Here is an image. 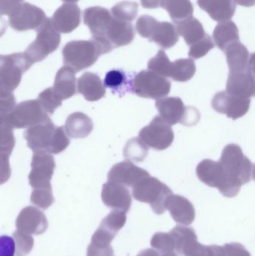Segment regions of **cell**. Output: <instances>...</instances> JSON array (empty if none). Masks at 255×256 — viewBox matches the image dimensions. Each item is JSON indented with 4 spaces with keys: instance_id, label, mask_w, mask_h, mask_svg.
Masks as SVG:
<instances>
[{
    "instance_id": "1",
    "label": "cell",
    "mask_w": 255,
    "mask_h": 256,
    "mask_svg": "<svg viewBox=\"0 0 255 256\" xmlns=\"http://www.w3.org/2000/svg\"><path fill=\"white\" fill-rule=\"evenodd\" d=\"M24 137L34 153L57 154L64 152L70 142L64 128L56 127L49 118L28 128Z\"/></svg>"
},
{
    "instance_id": "2",
    "label": "cell",
    "mask_w": 255,
    "mask_h": 256,
    "mask_svg": "<svg viewBox=\"0 0 255 256\" xmlns=\"http://www.w3.org/2000/svg\"><path fill=\"white\" fill-rule=\"evenodd\" d=\"M196 174L201 182L211 188H216L224 196L232 198L241 190V184L228 174L220 162L206 159L196 168Z\"/></svg>"
},
{
    "instance_id": "3",
    "label": "cell",
    "mask_w": 255,
    "mask_h": 256,
    "mask_svg": "<svg viewBox=\"0 0 255 256\" xmlns=\"http://www.w3.org/2000/svg\"><path fill=\"white\" fill-rule=\"evenodd\" d=\"M31 66L23 52L0 55V98L14 96L13 92Z\"/></svg>"
},
{
    "instance_id": "4",
    "label": "cell",
    "mask_w": 255,
    "mask_h": 256,
    "mask_svg": "<svg viewBox=\"0 0 255 256\" xmlns=\"http://www.w3.org/2000/svg\"><path fill=\"white\" fill-rule=\"evenodd\" d=\"M136 31L142 38L155 42L165 50L172 48L179 40L175 25L169 22H158L149 15H143L138 19Z\"/></svg>"
},
{
    "instance_id": "5",
    "label": "cell",
    "mask_w": 255,
    "mask_h": 256,
    "mask_svg": "<svg viewBox=\"0 0 255 256\" xmlns=\"http://www.w3.org/2000/svg\"><path fill=\"white\" fill-rule=\"evenodd\" d=\"M172 191L167 185L157 178L151 176L142 178L133 186V198L141 202L148 203L154 213L158 215L164 214V202Z\"/></svg>"
},
{
    "instance_id": "6",
    "label": "cell",
    "mask_w": 255,
    "mask_h": 256,
    "mask_svg": "<svg viewBox=\"0 0 255 256\" xmlns=\"http://www.w3.org/2000/svg\"><path fill=\"white\" fill-rule=\"evenodd\" d=\"M102 55L95 42L90 40H73L63 48V62L75 73L92 66Z\"/></svg>"
},
{
    "instance_id": "7",
    "label": "cell",
    "mask_w": 255,
    "mask_h": 256,
    "mask_svg": "<svg viewBox=\"0 0 255 256\" xmlns=\"http://www.w3.org/2000/svg\"><path fill=\"white\" fill-rule=\"evenodd\" d=\"M219 162L229 176L238 180L241 185L255 179V165L244 155L240 146L229 144L224 148Z\"/></svg>"
},
{
    "instance_id": "8",
    "label": "cell",
    "mask_w": 255,
    "mask_h": 256,
    "mask_svg": "<svg viewBox=\"0 0 255 256\" xmlns=\"http://www.w3.org/2000/svg\"><path fill=\"white\" fill-rule=\"evenodd\" d=\"M175 242V250L184 256H225L223 246L217 245L205 246L197 240L194 230L177 226L170 232Z\"/></svg>"
},
{
    "instance_id": "9",
    "label": "cell",
    "mask_w": 255,
    "mask_h": 256,
    "mask_svg": "<svg viewBox=\"0 0 255 256\" xmlns=\"http://www.w3.org/2000/svg\"><path fill=\"white\" fill-rule=\"evenodd\" d=\"M37 32L35 40L23 52L31 64L41 62L56 50L61 42V36L55 30L49 18H46Z\"/></svg>"
},
{
    "instance_id": "10",
    "label": "cell",
    "mask_w": 255,
    "mask_h": 256,
    "mask_svg": "<svg viewBox=\"0 0 255 256\" xmlns=\"http://www.w3.org/2000/svg\"><path fill=\"white\" fill-rule=\"evenodd\" d=\"M112 18V14L108 9L100 6L88 8L83 12L84 24L89 28L92 34L91 40L97 44L103 55L113 50L106 38V32Z\"/></svg>"
},
{
    "instance_id": "11",
    "label": "cell",
    "mask_w": 255,
    "mask_h": 256,
    "mask_svg": "<svg viewBox=\"0 0 255 256\" xmlns=\"http://www.w3.org/2000/svg\"><path fill=\"white\" fill-rule=\"evenodd\" d=\"M132 86L133 92L139 97L158 100L169 94L172 85L164 76L144 70L135 76Z\"/></svg>"
},
{
    "instance_id": "12",
    "label": "cell",
    "mask_w": 255,
    "mask_h": 256,
    "mask_svg": "<svg viewBox=\"0 0 255 256\" xmlns=\"http://www.w3.org/2000/svg\"><path fill=\"white\" fill-rule=\"evenodd\" d=\"M175 138L173 130L160 116H156L149 126L142 128L139 132V138L147 146L157 150L167 149Z\"/></svg>"
},
{
    "instance_id": "13",
    "label": "cell",
    "mask_w": 255,
    "mask_h": 256,
    "mask_svg": "<svg viewBox=\"0 0 255 256\" xmlns=\"http://www.w3.org/2000/svg\"><path fill=\"white\" fill-rule=\"evenodd\" d=\"M44 12L28 2L21 3L9 15V24L16 31H37L46 19Z\"/></svg>"
},
{
    "instance_id": "14",
    "label": "cell",
    "mask_w": 255,
    "mask_h": 256,
    "mask_svg": "<svg viewBox=\"0 0 255 256\" xmlns=\"http://www.w3.org/2000/svg\"><path fill=\"white\" fill-rule=\"evenodd\" d=\"M13 129H22L35 126L49 118L37 100L21 102L8 114Z\"/></svg>"
},
{
    "instance_id": "15",
    "label": "cell",
    "mask_w": 255,
    "mask_h": 256,
    "mask_svg": "<svg viewBox=\"0 0 255 256\" xmlns=\"http://www.w3.org/2000/svg\"><path fill=\"white\" fill-rule=\"evenodd\" d=\"M31 167L28 180L33 189L52 188L50 180L55 168L52 155L48 153H34Z\"/></svg>"
},
{
    "instance_id": "16",
    "label": "cell",
    "mask_w": 255,
    "mask_h": 256,
    "mask_svg": "<svg viewBox=\"0 0 255 256\" xmlns=\"http://www.w3.org/2000/svg\"><path fill=\"white\" fill-rule=\"evenodd\" d=\"M250 104V99L240 98L223 91L214 96L212 108L219 114H225L229 118L237 120L248 112Z\"/></svg>"
},
{
    "instance_id": "17",
    "label": "cell",
    "mask_w": 255,
    "mask_h": 256,
    "mask_svg": "<svg viewBox=\"0 0 255 256\" xmlns=\"http://www.w3.org/2000/svg\"><path fill=\"white\" fill-rule=\"evenodd\" d=\"M230 73L250 72L255 73V55H250L247 46L238 42L230 44L224 50Z\"/></svg>"
},
{
    "instance_id": "18",
    "label": "cell",
    "mask_w": 255,
    "mask_h": 256,
    "mask_svg": "<svg viewBox=\"0 0 255 256\" xmlns=\"http://www.w3.org/2000/svg\"><path fill=\"white\" fill-rule=\"evenodd\" d=\"M18 231L28 234L39 236L48 228V221L43 212L32 206L24 208L16 220Z\"/></svg>"
},
{
    "instance_id": "19",
    "label": "cell",
    "mask_w": 255,
    "mask_h": 256,
    "mask_svg": "<svg viewBox=\"0 0 255 256\" xmlns=\"http://www.w3.org/2000/svg\"><path fill=\"white\" fill-rule=\"evenodd\" d=\"M101 198L105 206L114 210L127 213L132 204L130 191L125 186L108 182L104 184L102 190Z\"/></svg>"
},
{
    "instance_id": "20",
    "label": "cell",
    "mask_w": 255,
    "mask_h": 256,
    "mask_svg": "<svg viewBox=\"0 0 255 256\" xmlns=\"http://www.w3.org/2000/svg\"><path fill=\"white\" fill-rule=\"evenodd\" d=\"M50 20L58 32H72L80 24V8L74 3H66L55 10Z\"/></svg>"
},
{
    "instance_id": "21",
    "label": "cell",
    "mask_w": 255,
    "mask_h": 256,
    "mask_svg": "<svg viewBox=\"0 0 255 256\" xmlns=\"http://www.w3.org/2000/svg\"><path fill=\"white\" fill-rule=\"evenodd\" d=\"M164 208L170 212L175 222L184 226L191 225L196 218L194 206L182 196L173 194L168 196L165 200Z\"/></svg>"
},
{
    "instance_id": "22",
    "label": "cell",
    "mask_w": 255,
    "mask_h": 256,
    "mask_svg": "<svg viewBox=\"0 0 255 256\" xmlns=\"http://www.w3.org/2000/svg\"><path fill=\"white\" fill-rule=\"evenodd\" d=\"M148 176L149 173L144 168L136 166L130 161H123L111 168L108 173V182L133 186L138 180Z\"/></svg>"
},
{
    "instance_id": "23",
    "label": "cell",
    "mask_w": 255,
    "mask_h": 256,
    "mask_svg": "<svg viewBox=\"0 0 255 256\" xmlns=\"http://www.w3.org/2000/svg\"><path fill=\"white\" fill-rule=\"evenodd\" d=\"M255 73L250 72L229 74L226 92L240 98L250 99L255 92Z\"/></svg>"
},
{
    "instance_id": "24",
    "label": "cell",
    "mask_w": 255,
    "mask_h": 256,
    "mask_svg": "<svg viewBox=\"0 0 255 256\" xmlns=\"http://www.w3.org/2000/svg\"><path fill=\"white\" fill-rule=\"evenodd\" d=\"M156 108L160 117L169 126L178 123L183 124L187 106L180 98L171 97L161 98L156 102Z\"/></svg>"
},
{
    "instance_id": "25",
    "label": "cell",
    "mask_w": 255,
    "mask_h": 256,
    "mask_svg": "<svg viewBox=\"0 0 255 256\" xmlns=\"http://www.w3.org/2000/svg\"><path fill=\"white\" fill-rule=\"evenodd\" d=\"M106 38L113 49L127 46L132 43L134 39V27L131 22L119 20L112 18L106 32Z\"/></svg>"
},
{
    "instance_id": "26",
    "label": "cell",
    "mask_w": 255,
    "mask_h": 256,
    "mask_svg": "<svg viewBox=\"0 0 255 256\" xmlns=\"http://www.w3.org/2000/svg\"><path fill=\"white\" fill-rule=\"evenodd\" d=\"M198 6L217 22L229 20L236 12L234 0H198Z\"/></svg>"
},
{
    "instance_id": "27",
    "label": "cell",
    "mask_w": 255,
    "mask_h": 256,
    "mask_svg": "<svg viewBox=\"0 0 255 256\" xmlns=\"http://www.w3.org/2000/svg\"><path fill=\"white\" fill-rule=\"evenodd\" d=\"M78 92L88 102H97L103 98L106 88L98 75L91 72L83 74L77 80Z\"/></svg>"
},
{
    "instance_id": "28",
    "label": "cell",
    "mask_w": 255,
    "mask_h": 256,
    "mask_svg": "<svg viewBox=\"0 0 255 256\" xmlns=\"http://www.w3.org/2000/svg\"><path fill=\"white\" fill-rule=\"evenodd\" d=\"M76 82L74 70L65 66L57 72L52 88L61 100H66L76 94Z\"/></svg>"
},
{
    "instance_id": "29",
    "label": "cell",
    "mask_w": 255,
    "mask_h": 256,
    "mask_svg": "<svg viewBox=\"0 0 255 256\" xmlns=\"http://www.w3.org/2000/svg\"><path fill=\"white\" fill-rule=\"evenodd\" d=\"M92 120L82 112H74L69 116L64 124L66 134L70 138H83L93 130Z\"/></svg>"
},
{
    "instance_id": "30",
    "label": "cell",
    "mask_w": 255,
    "mask_h": 256,
    "mask_svg": "<svg viewBox=\"0 0 255 256\" xmlns=\"http://www.w3.org/2000/svg\"><path fill=\"white\" fill-rule=\"evenodd\" d=\"M213 37L216 45L224 52L230 44L240 40L239 30L233 21H223L214 28Z\"/></svg>"
},
{
    "instance_id": "31",
    "label": "cell",
    "mask_w": 255,
    "mask_h": 256,
    "mask_svg": "<svg viewBox=\"0 0 255 256\" xmlns=\"http://www.w3.org/2000/svg\"><path fill=\"white\" fill-rule=\"evenodd\" d=\"M160 7L167 10L175 24L191 18L194 12L190 0H161Z\"/></svg>"
},
{
    "instance_id": "32",
    "label": "cell",
    "mask_w": 255,
    "mask_h": 256,
    "mask_svg": "<svg viewBox=\"0 0 255 256\" xmlns=\"http://www.w3.org/2000/svg\"><path fill=\"white\" fill-rule=\"evenodd\" d=\"M176 25L178 34L184 38L186 43L190 46L202 40L206 34L203 26L194 16H191Z\"/></svg>"
},
{
    "instance_id": "33",
    "label": "cell",
    "mask_w": 255,
    "mask_h": 256,
    "mask_svg": "<svg viewBox=\"0 0 255 256\" xmlns=\"http://www.w3.org/2000/svg\"><path fill=\"white\" fill-rule=\"evenodd\" d=\"M14 146L13 128L8 114H0V154L10 156Z\"/></svg>"
},
{
    "instance_id": "34",
    "label": "cell",
    "mask_w": 255,
    "mask_h": 256,
    "mask_svg": "<svg viewBox=\"0 0 255 256\" xmlns=\"http://www.w3.org/2000/svg\"><path fill=\"white\" fill-rule=\"evenodd\" d=\"M196 66L191 58H180L171 64L169 78L177 82H187L194 76Z\"/></svg>"
},
{
    "instance_id": "35",
    "label": "cell",
    "mask_w": 255,
    "mask_h": 256,
    "mask_svg": "<svg viewBox=\"0 0 255 256\" xmlns=\"http://www.w3.org/2000/svg\"><path fill=\"white\" fill-rule=\"evenodd\" d=\"M126 221L127 216L124 212L114 210L102 220L97 230L108 237L114 239L118 232L124 226Z\"/></svg>"
},
{
    "instance_id": "36",
    "label": "cell",
    "mask_w": 255,
    "mask_h": 256,
    "mask_svg": "<svg viewBox=\"0 0 255 256\" xmlns=\"http://www.w3.org/2000/svg\"><path fill=\"white\" fill-rule=\"evenodd\" d=\"M147 146L139 138H132L129 140L124 148V156L130 162H142L148 154Z\"/></svg>"
},
{
    "instance_id": "37",
    "label": "cell",
    "mask_w": 255,
    "mask_h": 256,
    "mask_svg": "<svg viewBox=\"0 0 255 256\" xmlns=\"http://www.w3.org/2000/svg\"><path fill=\"white\" fill-rule=\"evenodd\" d=\"M139 4L136 2L123 1L111 9V14L115 19L131 22L138 14Z\"/></svg>"
},
{
    "instance_id": "38",
    "label": "cell",
    "mask_w": 255,
    "mask_h": 256,
    "mask_svg": "<svg viewBox=\"0 0 255 256\" xmlns=\"http://www.w3.org/2000/svg\"><path fill=\"white\" fill-rule=\"evenodd\" d=\"M37 102L48 116L52 115L55 110L62 104V100L54 91L53 88H46L40 92Z\"/></svg>"
},
{
    "instance_id": "39",
    "label": "cell",
    "mask_w": 255,
    "mask_h": 256,
    "mask_svg": "<svg viewBox=\"0 0 255 256\" xmlns=\"http://www.w3.org/2000/svg\"><path fill=\"white\" fill-rule=\"evenodd\" d=\"M151 245L157 252H160L162 255L174 252L175 250V239L170 232H157L153 236Z\"/></svg>"
},
{
    "instance_id": "40",
    "label": "cell",
    "mask_w": 255,
    "mask_h": 256,
    "mask_svg": "<svg viewBox=\"0 0 255 256\" xmlns=\"http://www.w3.org/2000/svg\"><path fill=\"white\" fill-rule=\"evenodd\" d=\"M170 60L163 50H159L157 56L148 62V68L150 70L164 78H169L171 68Z\"/></svg>"
},
{
    "instance_id": "41",
    "label": "cell",
    "mask_w": 255,
    "mask_h": 256,
    "mask_svg": "<svg viewBox=\"0 0 255 256\" xmlns=\"http://www.w3.org/2000/svg\"><path fill=\"white\" fill-rule=\"evenodd\" d=\"M16 256H25L30 254L34 246V239L31 234L22 232L17 230L13 233Z\"/></svg>"
},
{
    "instance_id": "42",
    "label": "cell",
    "mask_w": 255,
    "mask_h": 256,
    "mask_svg": "<svg viewBox=\"0 0 255 256\" xmlns=\"http://www.w3.org/2000/svg\"><path fill=\"white\" fill-rule=\"evenodd\" d=\"M54 200L52 188L34 189L30 197V201L32 204L43 210L49 208L53 204Z\"/></svg>"
},
{
    "instance_id": "43",
    "label": "cell",
    "mask_w": 255,
    "mask_h": 256,
    "mask_svg": "<svg viewBox=\"0 0 255 256\" xmlns=\"http://www.w3.org/2000/svg\"><path fill=\"white\" fill-rule=\"evenodd\" d=\"M214 48L213 39L209 34H205V37L197 43L190 46L189 56L194 60H199L206 56L210 50Z\"/></svg>"
},
{
    "instance_id": "44",
    "label": "cell",
    "mask_w": 255,
    "mask_h": 256,
    "mask_svg": "<svg viewBox=\"0 0 255 256\" xmlns=\"http://www.w3.org/2000/svg\"><path fill=\"white\" fill-rule=\"evenodd\" d=\"M126 78L121 70H112L106 74L104 79V86L115 90L121 86L125 82Z\"/></svg>"
},
{
    "instance_id": "45",
    "label": "cell",
    "mask_w": 255,
    "mask_h": 256,
    "mask_svg": "<svg viewBox=\"0 0 255 256\" xmlns=\"http://www.w3.org/2000/svg\"><path fill=\"white\" fill-rule=\"evenodd\" d=\"M223 248L225 256H251L248 250L241 244H227Z\"/></svg>"
},
{
    "instance_id": "46",
    "label": "cell",
    "mask_w": 255,
    "mask_h": 256,
    "mask_svg": "<svg viewBox=\"0 0 255 256\" xmlns=\"http://www.w3.org/2000/svg\"><path fill=\"white\" fill-rule=\"evenodd\" d=\"M14 254L13 239L9 236H0V256H13Z\"/></svg>"
},
{
    "instance_id": "47",
    "label": "cell",
    "mask_w": 255,
    "mask_h": 256,
    "mask_svg": "<svg viewBox=\"0 0 255 256\" xmlns=\"http://www.w3.org/2000/svg\"><path fill=\"white\" fill-rule=\"evenodd\" d=\"M11 174L9 156L0 154V185L6 183Z\"/></svg>"
},
{
    "instance_id": "48",
    "label": "cell",
    "mask_w": 255,
    "mask_h": 256,
    "mask_svg": "<svg viewBox=\"0 0 255 256\" xmlns=\"http://www.w3.org/2000/svg\"><path fill=\"white\" fill-rule=\"evenodd\" d=\"M23 0H0V15H10Z\"/></svg>"
},
{
    "instance_id": "49",
    "label": "cell",
    "mask_w": 255,
    "mask_h": 256,
    "mask_svg": "<svg viewBox=\"0 0 255 256\" xmlns=\"http://www.w3.org/2000/svg\"><path fill=\"white\" fill-rule=\"evenodd\" d=\"M114 251L112 246L98 248L90 244L87 250L86 256H113Z\"/></svg>"
},
{
    "instance_id": "50",
    "label": "cell",
    "mask_w": 255,
    "mask_h": 256,
    "mask_svg": "<svg viewBox=\"0 0 255 256\" xmlns=\"http://www.w3.org/2000/svg\"><path fill=\"white\" fill-rule=\"evenodd\" d=\"M199 120H200V114L198 110L194 108L187 106L185 118L182 124L187 126H194L197 124Z\"/></svg>"
},
{
    "instance_id": "51",
    "label": "cell",
    "mask_w": 255,
    "mask_h": 256,
    "mask_svg": "<svg viewBox=\"0 0 255 256\" xmlns=\"http://www.w3.org/2000/svg\"><path fill=\"white\" fill-rule=\"evenodd\" d=\"M142 7L145 8H157L160 7L161 0H140Z\"/></svg>"
},
{
    "instance_id": "52",
    "label": "cell",
    "mask_w": 255,
    "mask_h": 256,
    "mask_svg": "<svg viewBox=\"0 0 255 256\" xmlns=\"http://www.w3.org/2000/svg\"><path fill=\"white\" fill-rule=\"evenodd\" d=\"M137 256H160V255L155 250L147 249L141 251Z\"/></svg>"
},
{
    "instance_id": "53",
    "label": "cell",
    "mask_w": 255,
    "mask_h": 256,
    "mask_svg": "<svg viewBox=\"0 0 255 256\" xmlns=\"http://www.w3.org/2000/svg\"><path fill=\"white\" fill-rule=\"evenodd\" d=\"M236 4L245 7H252L254 6L255 0H234Z\"/></svg>"
},
{
    "instance_id": "54",
    "label": "cell",
    "mask_w": 255,
    "mask_h": 256,
    "mask_svg": "<svg viewBox=\"0 0 255 256\" xmlns=\"http://www.w3.org/2000/svg\"><path fill=\"white\" fill-rule=\"evenodd\" d=\"M7 24L5 20L0 18V37L3 36L7 30Z\"/></svg>"
},
{
    "instance_id": "55",
    "label": "cell",
    "mask_w": 255,
    "mask_h": 256,
    "mask_svg": "<svg viewBox=\"0 0 255 256\" xmlns=\"http://www.w3.org/2000/svg\"><path fill=\"white\" fill-rule=\"evenodd\" d=\"M63 2H66L68 3H74L76 2L79 1V0H62Z\"/></svg>"
},
{
    "instance_id": "56",
    "label": "cell",
    "mask_w": 255,
    "mask_h": 256,
    "mask_svg": "<svg viewBox=\"0 0 255 256\" xmlns=\"http://www.w3.org/2000/svg\"><path fill=\"white\" fill-rule=\"evenodd\" d=\"M162 256H178L175 252H170V254H163Z\"/></svg>"
}]
</instances>
